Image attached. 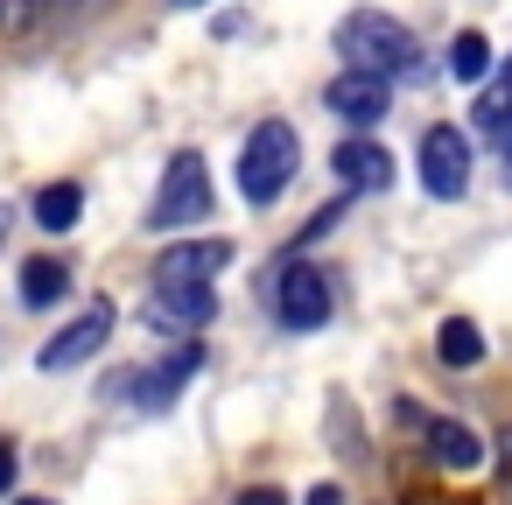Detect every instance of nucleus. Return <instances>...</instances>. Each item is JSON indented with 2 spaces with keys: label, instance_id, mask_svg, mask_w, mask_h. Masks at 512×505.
<instances>
[{
  "label": "nucleus",
  "instance_id": "12",
  "mask_svg": "<svg viewBox=\"0 0 512 505\" xmlns=\"http://www.w3.org/2000/svg\"><path fill=\"white\" fill-rule=\"evenodd\" d=\"M64 288H71V267H64V260H43V253H36V260L22 267V302H29V309L64 302Z\"/></svg>",
  "mask_w": 512,
  "mask_h": 505
},
{
  "label": "nucleus",
  "instance_id": "14",
  "mask_svg": "<svg viewBox=\"0 0 512 505\" xmlns=\"http://www.w3.org/2000/svg\"><path fill=\"white\" fill-rule=\"evenodd\" d=\"M197 365H204V351H197V344H183L162 372H148V379H141V407H169V400H176V386H183Z\"/></svg>",
  "mask_w": 512,
  "mask_h": 505
},
{
  "label": "nucleus",
  "instance_id": "7",
  "mask_svg": "<svg viewBox=\"0 0 512 505\" xmlns=\"http://www.w3.org/2000/svg\"><path fill=\"white\" fill-rule=\"evenodd\" d=\"M323 106L344 120V127H379L386 106H393V78H372V71H337L323 85Z\"/></svg>",
  "mask_w": 512,
  "mask_h": 505
},
{
  "label": "nucleus",
  "instance_id": "18",
  "mask_svg": "<svg viewBox=\"0 0 512 505\" xmlns=\"http://www.w3.org/2000/svg\"><path fill=\"white\" fill-rule=\"evenodd\" d=\"M36 8H43V0H0V29H8V36H22V29L36 22Z\"/></svg>",
  "mask_w": 512,
  "mask_h": 505
},
{
  "label": "nucleus",
  "instance_id": "19",
  "mask_svg": "<svg viewBox=\"0 0 512 505\" xmlns=\"http://www.w3.org/2000/svg\"><path fill=\"white\" fill-rule=\"evenodd\" d=\"M239 505H288L274 484H253V491H239Z\"/></svg>",
  "mask_w": 512,
  "mask_h": 505
},
{
  "label": "nucleus",
  "instance_id": "9",
  "mask_svg": "<svg viewBox=\"0 0 512 505\" xmlns=\"http://www.w3.org/2000/svg\"><path fill=\"white\" fill-rule=\"evenodd\" d=\"M330 169H337V183H344V190H386V183H393V155H386L379 141H365V134L337 141Z\"/></svg>",
  "mask_w": 512,
  "mask_h": 505
},
{
  "label": "nucleus",
  "instance_id": "1",
  "mask_svg": "<svg viewBox=\"0 0 512 505\" xmlns=\"http://www.w3.org/2000/svg\"><path fill=\"white\" fill-rule=\"evenodd\" d=\"M337 57H344V71H372V78H414L421 71L414 29L379 15V8H358L337 22Z\"/></svg>",
  "mask_w": 512,
  "mask_h": 505
},
{
  "label": "nucleus",
  "instance_id": "21",
  "mask_svg": "<svg viewBox=\"0 0 512 505\" xmlns=\"http://www.w3.org/2000/svg\"><path fill=\"white\" fill-rule=\"evenodd\" d=\"M15 484V442H0V491Z\"/></svg>",
  "mask_w": 512,
  "mask_h": 505
},
{
  "label": "nucleus",
  "instance_id": "13",
  "mask_svg": "<svg viewBox=\"0 0 512 505\" xmlns=\"http://www.w3.org/2000/svg\"><path fill=\"white\" fill-rule=\"evenodd\" d=\"M435 351H442V365L470 372V365H484V330H477L470 316H449V323H442V337H435Z\"/></svg>",
  "mask_w": 512,
  "mask_h": 505
},
{
  "label": "nucleus",
  "instance_id": "16",
  "mask_svg": "<svg viewBox=\"0 0 512 505\" xmlns=\"http://www.w3.org/2000/svg\"><path fill=\"white\" fill-rule=\"evenodd\" d=\"M449 78H463V85H484V78H491V43H484L477 29H463V36L449 43Z\"/></svg>",
  "mask_w": 512,
  "mask_h": 505
},
{
  "label": "nucleus",
  "instance_id": "2",
  "mask_svg": "<svg viewBox=\"0 0 512 505\" xmlns=\"http://www.w3.org/2000/svg\"><path fill=\"white\" fill-rule=\"evenodd\" d=\"M295 169H302L295 127H288V120H260V127L246 134V148H239V197L267 211V204H281V190L295 183Z\"/></svg>",
  "mask_w": 512,
  "mask_h": 505
},
{
  "label": "nucleus",
  "instance_id": "22",
  "mask_svg": "<svg viewBox=\"0 0 512 505\" xmlns=\"http://www.w3.org/2000/svg\"><path fill=\"white\" fill-rule=\"evenodd\" d=\"M0 239H8V204H0Z\"/></svg>",
  "mask_w": 512,
  "mask_h": 505
},
{
  "label": "nucleus",
  "instance_id": "3",
  "mask_svg": "<svg viewBox=\"0 0 512 505\" xmlns=\"http://www.w3.org/2000/svg\"><path fill=\"white\" fill-rule=\"evenodd\" d=\"M211 218V169L197 148H176L162 169V190L148 204V232H176V225H204Z\"/></svg>",
  "mask_w": 512,
  "mask_h": 505
},
{
  "label": "nucleus",
  "instance_id": "24",
  "mask_svg": "<svg viewBox=\"0 0 512 505\" xmlns=\"http://www.w3.org/2000/svg\"><path fill=\"white\" fill-rule=\"evenodd\" d=\"M22 505H50V498H22Z\"/></svg>",
  "mask_w": 512,
  "mask_h": 505
},
{
  "label": "nucleus",
  "instance_id": "8",
  "mask_svg": "<svg viewBox=\"0 0 512 505\" xmlns=\"http://www.w3.org/2000/svg\"><path fill=\"white\" fill-rule=\"evenodd\" d=\"M113 337V302H92L85 316H71L50 344H43V372H71V365H85V358H99V344Z\"/></svg>",
  "mask_w": 512,
  "mask_h": 505
},
{
  "label": "nucleus",
  "instance_id": "6",
  "mask_svg": "<svg viewBox=\"0 0 512 505\" xmlns=\"http://www.w3.org/2000/svg\"><path fill=\"white\" fill-rule=\"evenodd\" d=\"M211 309H218L211 281H155V288H148V323H155V330H169V337L204 330V323H211Z\"/></svg>",
  "mask_w": 512,
  "mask_h": 505
},
{
  "label": "nucleus",
  "instance_id": "20",
  "mask_svg": "<svg viewBox=\"0 0 512 505\" xmlns=\"http://www.w3.org/2000/svg\"><path fill=\"white\" fill-rule=\"evenodd\" d=\"M302 505H344V491H337V484H316V491H309Z\"/></svg>",
  "mask_w": 512,
  "mask_h": 505
},
{
  "label": "nucleus",
  "instance_id": "17",
  "mask_svg": "<svg viewBox=\"0 0 512 505\" xmlns=\"http://www.w3.org/2000/svg\"><path fill=\"white\" fill-rule=\"evenodd\" d=\"M477 134L498 141V148H512V92H505V85H491V92L477 99Z\"/></svg>",
  "mask_w": 512,
  "mask_h": 505
},
{
  "label": "nucleus",
  "instance_id": "23",
  "mask_svg": "<svg viewBox=\"0 0 512 505\" xmlns=\"http://www.w3.org/2000/svg\"><path fill=\"white\" fill-rule=\"evenodd\" d=\"M176 8H204V0H176Z\"/></svg>",
  "mask_w": 512,
  "mask_h": 505
},
{
  "label": "nucleus",
  "instance_id": "10",
  "mask_svg": "<svg viewBox=\"0 0 512 505\" xmlns=\"http://www.w3.org/2000/svg\"><path fill=\"white\" fill-rule=\"evenodd\" d=\"M225 260H232V239H176L155 260V281H211Z\"/></svg>",
  "mask_w": 512,
  "mask_h": 505
},
{
  "label": "nucleus",
  "instance_id": "15",
  "mask_svg": "<svg viewBox=\"0 0 512 505\" xmlns=\"http://www.w3.org/2000/svg\"><path fill=\"white\" fill-rule=\"evenodd\" d=\"M78 211H85V190H78V183H50V190H36V225H43V232H71Z\"/></svg>",
  "mask_w": 512,
  "mask_h": 505
},
{
  "label": "nucleus",
  "instance_id": "5",
  "mask_svg": "<svg viewBox=\"0 0 512 505\" xmlns=\"http://www.w3.org/2000/svg\"><path fill=\"white\" fill-rule=\"evenodd\" d=\"M274 316H281V330H323L330 323V281L302 260L281 267L274 274Z\"/></svg>",
  "mask_w": 512,
  "mask_h": 505
},
{
  "label": "nucleus",
  "instance_id": "4",
  "mask_svg": "<svg viewBox=\"0 0 512 505\" xmlns=\"http://www.w3.org/2000/svg\"><path fill=\"white\" fill-rule=\"evenodd\" d=\"M421 190L435 204H456L470 190V141H463V127H428L421 134Z\"/></svg>",
  "mask_w": 512,
  "mask_h": 505
},
{
  "label": "nucleus",
  "instance_id": "11",
  "mask_svg": "<svg viewBox=\"0 0 512 505\" xmlns=\"http://www.w3.org/2000/svg\"><path fill=\"white\" fill-rule=\"evenodd\" d=\"M421 435H428V449H435L442 470H477V463H484V442H477L463 421H421Z\"/></svg>",
  "mask_w": 512,
  "mask_h": 505
}]
</instances>
